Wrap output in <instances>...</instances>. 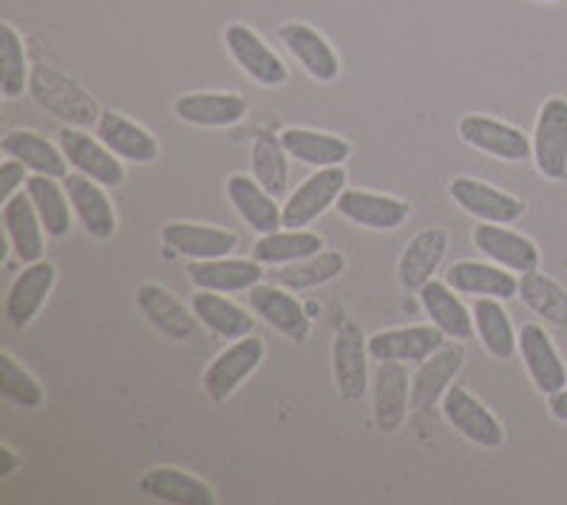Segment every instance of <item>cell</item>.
Instances as JSON below:
<instances>
[{
  "instance_id": "cell-1",
  "label": "cell",
  "mask_w": 567,
  "mask_h": 505,
  "mask_svg": "<svg viewBox=\"0 0 567 505\" xmlns=\"http://www.w3.org/2000/svg\"><path fill=\"white\" fill-rule=\"evenodd\" d=\"M265 352V341L256 336H245L239 341H233L225 352L213 358V363L205 370V378H202L205 395L213 403H225L261 367Z\"/></svg>"
},
{
  "instance_id": "cell-2",
  "label": "cell",
  "mask_w": 567,
  "mask_h": 505,
  "mask_svg": "<svg viewBox=\"0 0 567 505\" xmlns=\"http://www.w3.org/2000/svg\"><path fill=\"white\" fill-rule=\"evenodd\" d=\"M457 134L465 145L483 151V154L503 159V163H525L534 159V143L530 136L508 123H499L485 114H465L457 123Z\"/></svg>"
},
{
  "instance_id": "cell-3",
  "label": "cell",
  "mask_w": 567,
  "mask_h": 505,
  "mask_svg": "<svg viewBox=\"0 0 567 505\" xmlns=\"http://www.w3.org/2000/svg\"><path fill=\"white\" fill-rule=\"evenodd\" d=\"M343 185H347L343 165L318 168L316 174L307 176L296 188V194H290L287 205H284V227H290V230L310 227L318 216L327 214L329 208H336L338 196L343 194Z\"/></svg>"
},
{
  "instance_id": "cell-4",
  "label": "cell",
  "mask_w": 567,
  "mask_h": 505,
  "mask_svg": "<svg viewBox=\"0 0 567 505\" xmlns=\"http://www.w3.org/2000/svg\"><path fill=\"white\" fill-rule=\"evenodd\" d=\"M534 163L545 179H567V100L550 97L542 103L534 128Z\"/></svg>"
},
{
  "instance_id": "cell-5",
  "label": "cell",
  "mask_w": 567,
  "mask_h": 505,
  "mask_svg": "<svg viewBox=\"0 0 567 505\" xmlns=\"http://www.w3.org/2000/svg\"><path fill=\"white\" fill-rule=\"evenodd\" d=\"M225 45L230 58L236 60L241 72L250 80H256L265 89H278L290 80V69L284 65V60L272 52L265 38L252 32L245 23H230L225 32Z\"/></svg>"
},
{
  "instance_id": "cell-6",
  "label": "cell",
  "mask_w": 567,
  "mask_h": 505,
  "mask_svg": "<svg viewBox=\"0 0 567 505\" xmlns=\"http://www.w3.org/2000/svg\"><path fill=\"white\" fill-rule=\"evenodd\" d=\"M369 338L354 321H343L332 341V372L343 401H361L369 389Z\"/></svg>"
},
{
  "instance_id": "cell-7",
  "label": "cell",
  "mask_w": 567,
  "mask_h": 505,
  "mask_svg": "<svg viewBox=\"0 0 567 505\" xmlns=\"http://www.w3.org/2000/svg\"><path fill=\"white\" fill-rule=\"evenodd\" d=\"M449 196L454 205L471 214L480 221H494V225H514L525 216V202L514 194L494 188L488 182L474 179V176H457L449 185Z\"/></svg>"
},
{
  "instance_id": "cell-8",
  "label": "cell",
  "mask_w": 567,
  "mask_h": 505,
  "mask_svg": "<svg viewBox=\"0 0 567 505\" xmlns=\"http://www.w3.org/2000/svg\"><path fill=\"white\" fill-rule=\"evenodd\" d=\"M60 148H63L71 168H78V174L100 182L105 188H116V185H123L125 182L123 159H120L100 136L94 140V136L85 134V131L63 128L60 131Z\"/></svg>"
},
{
  "instance_id": "cell-9",
  "label": "cell",
  "mask_w": 567,
  "mask_h": 505,
  "mask_svg": "<svg viewBox=\"0 0 567 505\" xmlns=\"http://www.w3.org/2000/svg\"><path fill=\"white\" fill-rule=\"evenodd\" d=\"M443 415L452 423L465 441L477 443L483 449H499L505 443L503 423L496 421L494 412L483 401L471 395L463 387H449L443 395Z\"/></svg>"
},
{
  "instance_id": "cell-10",
  "label": "cell",
  "mask_w": 567,
  "mask_h": 505,
  "mask_svg": "<svg viewBox=\"0 0 567 505\" xmlns=\"http://www.w3.org/2000/svg\"><path fill=\"white\" fill-rule=\"evenodd\" d=\"M54 281H58V267H54L52 261L40 259L27 265V270L20 272L7 292L3 312H7L9 327H14V330H27L34 318H38V312L43 310L45 298L52 296Z\"/></svg>"
},
{
  "instance_id": "cell-11",
  "label": "cell",
  "mask_w": 567,
  "mask_h": 505,
  "mask_svg": "<svg viewBox=\"0 0 567 505\" xmlns=\"http://www.w3.org/2000/svg\"><path fill=\"white\" fill-rule=\"evenodd\" d=\"M409 370L400 361H378L372 381V415L381 434H394L409 412Z\"/></svg>"
},
{
  "instance_id": "cell-12",
  "label": "cell",
  "mask_w": 567,
  "mask_h": 505,
  "mask_svg": "<svg viewBox=\"0 0 567 505\" xmlns=\"http://www.w3.org/2000/svg\"><path fill=\"white\" fill-rule=\"evenodd\" d=\"M136 307L145 316V321L171 341H190L196 336V324H199L196 312L187 310L179 298L165 287L151 285V281L136 287Z\"/></svg>"
},
{
  "instance_id": "cell-13",
  "label": "cell",
  "mask_w": 567,
  "mask_h": 505,
  "mask_svg": "<svg viewBox=\"0 0 567 505\" xmlns=\"http://www.w3.org/2000/svg\"><path fill=\"white\" fill-rule=\"evenodd\" d=\"M281 43L287 45V52L301 63V69L310 74L318 83H336L341 78V60H338L336 49L329 45V40L321 32H316L307 23H284L278 32Z\"/></svg>"
},
{
  "instance_id": "cell-14",
  "label": "cell",
  "mask_w": 567,
  "mask_h": 505,
  "mask_svg": "<svg viewBox=\"0 0 567 505\" xmlns=\"http://www.w3.org/2000/svg\"><path fill=\"white\" fill-rule=\"evenodd\" d=\"M336 208L343 219L358 227H369V230H398V227L406 225L409 214H412V208L403 199L361 188L343 190L338 196Z\"/></svg>"
},
{
  "instance_id": "cell-15",
  "label": "cell",
  "mask_w": 567,
  "mask_h": 505,
  "mask_svg": "<svg viewBox=\"0 0 567 505\" xmlns=\"http://www.w3.org/2000/svg\"><path fill=\"white\" fill-rule=\"evenodd\" d=\"M471 241L483 250L491 261L511 272H530L539 270V247L530 241L528 236L508 230L505 225H494V221H483L474 227Z\"/></svg>"
},
{
  "instance_id": "cell-16",
  "label": "cell",
  "mask_w": 567,
  "mask_h": 505,
  "mask_svg": "<svg viewBox=\"0 0 567 505\" xmlns=\"http://www.w3.org/2000/svg\"><path fill=\"white\" fill-rule=\"evenodd\" d=\"M445 343V332L434 324L400 327V330H383L369 338V355L374 361H400L423 363Z\"/></svg>"
},
{
  "instance_id": "cell-17",
  "label": "cell",
  "mask_w": 567,
  "mask_h": 505,
  "mask_svg": "<svg viewBox=\"0 0 567 505\" xmlns=\"http://www.w3.org/2000/svg\"><path fill=\"white\" fill-rule=\"evenodd\" d=\"M63 188L69 194L71 208H74V216L80 219V225L85 227V234L91 239H111L116 230V214L114 205H111L109 194H105V185L89 179L83 174H69L63 179Z\"/></svg>"
},
{
  "instance_id": "cell-18",
  "label": "cell",
  "mask_w": 567,
  "mask_h": 505,
  "mask_svg": "<svg viewBox=\"0 0 567 505\" xmlns=\"http://www.w3.org/2000/svg\"><path fill=\"white\" fill-rule=\"evenodd\" d=\"M519 352H523L525 370L542 395H554L567 387V367L550 336L539 324H525L519 330Z\"/></svg>"
},
{
  "instance_id": "cell-19",
  "label": "cell",
  "mask_w": 567,
  "mask_h": 505,
  "mask_svg": "<svg viewBox=\"0 0 567 505\" xmlns=\"http://www.w3.org/2000/svg\"><path fill=\"white\" fill-rule=\"evenodd\" d=\"M465 363L463 343H443L432 358L420 363V370L412 378V406L417 412H429L437 401H443L445 389L452 387L457 372Z\"/></svg>"
},
{
  "instance_id": "cell-20",
  "label": "cell",
  "mask_w": 567,
  "mask_h": 505,
  "mask_svg": "<svg viewBox=\"0 0 567 505\" xmlns=\"http://www.w3.org/2000/svg\"><path fill=\"white\" fill-rule=\"evenodd\" d=\"M162 241L179 256L202 261L230 256L239 247V236L225 230V227L196 225V221H171L162 227Z\"/></svg>"
},
{
  "instance_id": "cell-21",
  "label": "cell",
  "mask_w": 567,
  "mask_h": 505,
  "mask_svg": "<svg viewBox=\"0 0 567 505\" xmlns=\"http://www.w3.org/2000/svg\"><path fill=\"white\" fill-rule=\"evenodd\" d=\"M250 307L258 318H265L272 330L290 341L303 343L310 338V316L303 312L296 296H290V290L278 285H256L250 290Z\"/></svg>"
},
{
  "instance_id": "cell-22",
  "label": "cell",
  "mask_w": 567,
  "mask_h": 505,
  "mask_svg": "<svg viewBox=\"0 0 567 505\" xmlns=\"http://www.w3.org/2000/svg\"><path fill=\"white\" fill-rule=\"evenodd\" d=\"M227 199L256 234H276L284 227V208H278L276 196L256 176L250 179L247 174H233L227 179Z\"/></svg>"
},
{
  "instance_id": "cell-23",
  "label": "cell",
  "mask_w": 567,
  "mask_h": 505,
  "mask_svg": "<svg viewBox=\"0 0 567 505\" xmlns=\"http://www.w3.org/2000/svg\"><path fill=\"white\" fill-rule=\"evenodd\" d=\"M174 114L182 123L199 125V128H227L245 120L247 100L239 94H225V91H196L176 100Z\"/></svg>"
},
{
  "instance_id": "cell-24",
  "label": "cell",
  "mask_w": 567,
  "mask_h": 505,
  "mask_svg": "<svg viewBox=\"0 0 567 505\" xmlns=\"http://www.w3.org/2000/svg\"><path fill=\"white\" fill-rule=\"evenodd\" d=\"M187 276L194 281L196 290L210 292H245L261 281L265 270L256 259H202L187 265Z\"/></svg>"
},
{
  "instance_id": "cell-25",
  "label": "cell",
  "mask_w": 567,
  "mask_h": 505,
  "mask_svg": "<svg viewBox=\"0 0 567 505\" xmlns=\"http://www.w3.org/2000/svg\"><path fill=\"white\" fill-rule=\"evenodd\" d=\"M449 250V234L443 227H429L423 234L414 236L406 245L398 265V279L406 290H417L434 279L440 261L445 259Z\"/></svg>"
},
{
  "instance_id": "cell-26",
  "label": "cell",
  "mask_w": 567,
  "mask_h": 505,
  "mask_svg": "<svg viewBox=\"0 0 567 505\" xmlns=\"http://www.w3.org/2000/svg\"><path fill=\"white\" fill-rule=\"evenodd\" d=\"M3 227H7V236L12 241V250L23 265H32V261L43 259L45 250V227L40 221L38 210H34V202L29 199V194H14L12 199L3 202Z\"/></svg>"
},
{
  "instance_id": "cell-27",
  "label": "cell",
  "mask_w": 567,
  "mask_h": 505,
  "mask_svg": "<svg viewBox=\"0 0 567 505\" xmlns=\"http://www.w3.org/2000/svg\"><path fill=\"white\" fill-rule=\"evenodd\" d=\"M445 281L463 296L474 298L508 301V298L519 296V279L514 272L499 265H483V261H457V265H452V270L445 272Z\"/></svg>"
},
{
  "instance_id": "cell-28",
  "label": "cell",
  "mask_w": 567,
  "mask_h": 505,
  "mask_svg": "<svg viewBox=\"0 0 567 505\" xmlns=\"http://www.w3.org/2000/svg\"><path fill=\"white\" fill-rule=\"evenodd\" d=\"M140 488L148 497L162 499V503L174 505H213L216 503V492L207 486L205 480L196 474L182 472L174 466H156L142 474Z\"/></svg>"
},
{
  "instance_id": "cell-29",
  "label": "cell",
  "mask_w": 567,
  "mask_h": 505,
  "mask_svg": "<svg viewBox=\"0 0 567 505\" xmlns=\"http://www.w3.org/2000/svg\"><path fill=\"white\" fill-rule=\"evenodd\" d=\"M97 136L120 159H128V163L151 165L159 156L156 136L142 128V125L131 123L123 114H114V111H103L100 114Z\"/></svg>"
},
{
  "instance_id": "cell-30",
  "label": "cell",
  "mask_w": 567,
  "mask_h": 505,
  "mask_svg": "<svg viewBox=\"0 0 567 505\" xmlns=\"http://www.w3.org/2000/svg\"><path fill=\"white\" fill-rule=\"evenodd\" d=\"M454 287L449 281H429L420 287V305H423L425 316L432 318V324L445 332V338L452 341H468L474 336V312L454 296Z\"/></svg>"
},
{
  "instance_id": "cell-31",
  "label": "cell",
  "mask_w": 567,
  "mask_h": 505,
  "mask_svg": "<svg viewBox=\"0 0 567 505\" xmlns=\"http://www.w3.org/2000/svg\"><path fill=\"white\" fill-rule=\"evenodd\" d=\"M0 145H3V154L27 165L32 174L52 176V179H65L69 176V159H65L63 148L49 143L38 131H9Z\"/></svg>"
},
{
  "instance_id": "cell-32",
  "label": "cell",
  "mask_w": 567,
  "mask_h": 505,
  "mask_svg": "<svg viewBox=\"0 0 567 505\" xmlns=\"http://www.w3.org/2000/svg\"><path fill=\"white\" fill-rule=\"evenodd\" d=\"M190 310L196 312L199 324H205L207 330L216 332L225 341H239V338L252 336L256 318H250L245 307L225 298L221 292L196 290L194 298H190Z\"/></svg>"
},
{
  "instance_id": "cell-33",
  "label": "cell",
  "mask_w": 567,
  "mask_h": 505,
  "mask_svg": "<svg viewBox=\"0 0 567 505\" xmlns=\"http://www.w3.org/2000/svg\"><path fill=\"white\" fill-rule=\"evenodd\" d=\"M281 143L290 154V159H298L312 168H336L352 156V145L336 134L310 128H287L281 134Z\"/></svg>"
},
{
  "instance_id": "cell-34",
  "label": "cell",
  "mask_w": 567,
  "mask_h": 505,
  "mask_svg": "<svg viewBox=\"0 0 567 505\" xmlns=\"http://www.w3.org/2000/svg\"><path fill=\"white\" fill-rule=\"evenodd\" d=\"M471 312H474V330H477L485 350L499 361L514 358V352L519 350V336L511 327V318L505 307L499 305V298H477V305Z\"/></svg>"
},
{
  "instance_id": "cell-35",
  "label": "cell",
  "mask_w": 567,
  "mask_h": 505,
  "mask_svg": "<svg viewBox=\"0 0 567 505\" xmlns=\"http://www.w3.org/2000/svg\"><path fill=\"white\" fill-rule=\"evenodd\" d=\"M347 267V259L336 250H321L316 256H307L301 261H292V265H281L276 272H270L272 281L284 290L298 292V290H312V287H321L327 281L338 279Z\"/></svg>"
},
{
  "instance_id": "cell-36",
  "label": "cell",
  "mask_w": 567,
  "mask_h": 505,
  "mask_svg": "<svg viewBox=\"0 0 567 505\" xmlns=\"http://www.w3.org/2000/svg\"><path fill=\"white\" fill-rule=\"evenodd\" d=\"M323 250V239L312 230H276V234H265L261 239L252 245V259L258 265H292V261H301L307 256H316Z\"/></svg>"
},
{
  "instance_id": "cell-37",
  "label": "cell",
  "mask_w": 567,
  "mask_h": 505,
  "mask_svg": "<svg viewBox=\"0 0 567 505\" xmlns=\"http://www.w3.org/2000/svg\"><path fill=\"white\" fill-rule=\"evenodd\" d=\"M27 194L29 199L34 202V210H38L40 221L45 227V236L52 239H63L71 230V202L65 188H60L58 179L52 176H29L27 182Z\"/></svg>"
},
{
  "instance_id": "cell-38",
  "label": "cell",
  "mask_w": 567,
  "mask_h": 505,
  "mask_svg": "<svg viewBox=\"0 0 567 505\" xmlns=\"http://www.w3.org/2000/svg\"><path fill=\"white\" fill-rule=\"evenodd\" d=\"M287 148H284L281 136L270 131H258L256 143H252V176H256L276 199H281L290 188V165H287Z\"/></svg>"
},
{
  "instance_id": "cell-39",
  "label": "cell",
  "mask_w": 567,
  "mask_h": 505,
  "mask_svg": "<svg viewBox=\"0 0 567 505\" xmlns=\"http://www.w3.org/2000/svg\"><path fill=\"white\" fill-rule=\"evenodd\" d=\"M519 298H523L528 310L545 318L548 324L567 327V290L561 285H556L550 276H545L539 270L523 272V279H519Z\"/></svg>"
},
{
  "instance_id": "cell-40",
  "label": "cell",
  "mask_w": 567,
  "mask_h": 505,
  "mask_svg": "<svg viewBox=\"0 0 567 505\" xmlns=\"http://www.w3.org/2000/svg\"><path fill=\"white\" fill-rule=\"evenodd\" d=\"M29 83V63L27 49H23V38L12 23L0 27V91L3 97L14 100L23 94Z\"/></svg>"
},
{
  "instance_id": "cell-41",
  "label": "cell",
  "mask_w": 567,
  "mask_h": 505,
  "mask_svg": "<svg viewBox=\"0 0 567 505\" xmlns=\"http://www.w3.org/2000/svg\"><path fill=\"white\" fill-rule=\"evenodd\" d=\"M0 392L20 409H38L43 403V387L9 352L0 355Z\"/></svg>"
},
{
  "instance_id": "cell-42",
  "label": "cell",
  "mask_w": 567,
  "mask_h": 505,
  "mask_svg": "<svg viewBox=\"0 0 567 505\" xmlns=\"http://www.w3.org/2000/svg\"><path fill=\"white\" fill-rule=\"evenodd\" d=\"M27 171H29L27 165L18 163V159H12V156H9L7 163H3V168H0V199L3 202L12 199L14 190L27 185L29 182Z\"/></svg>"
},
{
  "instance_id": "cell-43",
  "label": "cell",
  "mask_w": 567,
  "mask_h": 505,
  "mask_svg": "<svg viewBox=\"0 0 567 505\" xmlns=\"http://www.w3.org/2000/svg\"><path fill=\"white\" fill-rule=\"evenodd\" d=\"M548 409H550V415H554L556 421L567 423V387L559 389V392H554V395H550Z\"/></svg>"
},
{
  "instance_id": "cell-44",
  "label": "cell",
  "mask_w": 567,
  "mask_h": 505,
  "mask_svg": "<svg viewBox=\"0 0 567 505\" xmlns=\"http://www.w3.org/2000/svg\"><path fill=\"white\" fill-rule=\"evenodd\" d=\"M0 461H3V466H0V477H12V472L18 468V463H20L18 454H14L9 446H3L0 449Z\"/></svg>"
},
{
  "instance_id": "cell-45",
  "label": "cell",
  "mask_w": 567,
  "mask_h": 505,
  "mask_svg": "<svg viewBox=\"0 0 567 505\" xmlns=\"http://www.w3.org/2000/svg\"><path fill=\"white\" fill-rule=\"evenodd\" d=\"M542 3H559V0H542Z\"/></svg>"
}]
</instances>
